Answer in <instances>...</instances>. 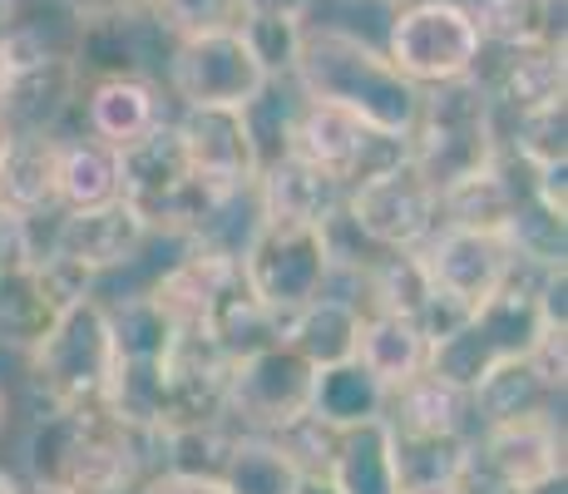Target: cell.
<instances>
[{"instance_id": "obj_1", "label": "cell", "mask_w": 568, "mask_h": 494, "mask_svg": "<svg viewBox=\"0 0 568 494\" xmlns=\"http://www.w3.org/2000/svg\"><path fill=\"white\" fill-rule=\"evenodd\" d=\"M163 441L109 405L50 411L26 441L30 485L50 494H134L159 470Z\"/></svg>"}, {"instance_id": "obj_2", "label": "cell", "mask_w": 568, "mask_h": 494, "mask_svg": "<svg viewBox=\"0 0 568 494\" xmlns=\"http://www.w3.org/2000/svg\"><path fill=\"white\" fill-rule=\"evenodd\" d=\"M292 84L302 99L346 109L381 134L410 139L415 114H420V90L406 74H396V64L381 54V46H371L346 26H316V20L302 26Z\"/></svg>"}, {"instance_id": "obj_3", "label": "cell", "mask_w": 568, "mask_h": 494, "mask_svg": "<svg viewBox=\"0 0 568 494\" xmlns=\"http://www.w3.org/2000/svg\"><path fill=\"white\" fill-rule=\"evenodd\" d=\"M544 278H549L544 268L515 262L505 288L489 296L485 306H475L460 326H450L440 342H430L425 371H435L440 381H450V386H460V391H475L495 366L529 356L534 336L544 332L539 302H534Z\"/></svg>"}, {"instance_id": "obj_4", "label": "cell", "mask_w": 568, "mask_h": 494, "mask_svg": "<svg viewBox=\"0 0 568 494\" xmlns=\"http://www.w3.org/2000/svg\"><path fill=\"white\" fill-rule=\"evenodd\" d=\"M499 109L489 84L475 74L450 84L420 90V114L410 129V163L435 193L450 189L455 179L485 169L499 153Z\"/></svg>"}, {"instance_id": "obj_5", "label": "cell", "mask_w": 568, "mask_h": 494, "mask_svg": "<svg viewBox=\"0 0 568 494\" xmlns=\"http://www.w3.org/2000/svg\"><path fill=\"white\" fill-rule=\"evenodd\" d=\"M30 361V386L50 411H80V405H104L109 381H114V332H109L104 296H80L70 312L54 322V332Z\"/></svg>"}, {"instance_id": "obj_6", "label": "cell", "mask_w": 568, "mask_h": 494, "mask_svg": "<svg viewBox=\"0 0 568 494\" xmlns=\"http://www.w3.org/2000/svg\"><path fill=\"white\" fill-rule=\"evenodd\" d=\"M119 198L144 218V228L154 238L163 233V238H179V243H189V238L199 233L207 208L217 203V198L193 179L173 119L159 124L149 139H139L134 149L119 153Z\"/></svg>"}, {"instance_id": "obj_7", "label": "cell", "mask_w": 568, "mask_h": 494, "mask_svg": "<svg viewBox=\"0 0 568 494\" xmlns=\"http://www.w3.org/2000/svg\"><path fill=\"white\" fill-rule=\"evenodd\" d=\"M381 54L415 90H435V84L475 74L485 60V40L465 0H406L390 10Z\"/></svg>"}, {"instance_id": "obj_8", "label": "cell", "mask_w": 568, "mask_h": 494, "mask_svg": "<svg viewBox=\"0 0 568 494\" xmlns=\"http://www.w3.org/2000/svg\"><path fill=\"white\" fill-rule=\"evenodd\" d=\"M247 292L287 326L307 302L332 292V248H326V228L302 223H272L262 218L257 233L247 238L243 258H237Z\"/></svg>"}, {"instance_id": "obj_9", "label": "cell", "mask_w": 568, "mask_h": 494, "mask_svg": "<svg viewBox=\"0 0 568 494\" xmlns=\"http://www.w3.org/2000/svg\"><path fill=\"white\" fill-rule=\"evenodd\" d=\"M287 153L312 163V169H322L342 189H356L362 179H376V173L406 163L410 139L381 134L366 119L346 114L336 104H322V99H297L292 124H287Z\"/></svg>"}, {"instance_id": "obj_10", "label": "cell", "mask_w": 568, "mask_h": 494, "mask_svg": "<svg viewBox=\"0 0 568 494\" xmlns=\"http://www.w3.org/2000/svg\"><path fill=\"white\" fill-rule=\"evenodd\" d=\"M564 475V421L559 415H524L469 431L465 494H529Z\"/></svg>"}, {"instance_id": "obj_11", "label": "cell", "mask_w": 568, "mask_h": 494, "mask_svg": "<svg viewBox=\"0 0 568 494\" xmlns=\"http://www.w3.org/2000/svg\"><path fill=\"white\" fill-rule=\"evenodd\" d=\"M163 64H169V90L179 109H247L272 84L243 30L173 40Z\"/></svg>"}, {"instance_id": "obj_12", "label": "cell", "mask_w": 568, "mask_h": 494, "mask_svg": "<svg viewBox=\"0 0 568 494\" xmlns=\"http://www.w3.org/2000/svg\"><path fill=\"white\" fill-rule=\"evenodd\" d=\"M316 366L302 361L287 342H272L253 356L233 361L227 376V421L243 435H282L312 411Z\"/></svg>"}, {"instance_id": "obj_13", "label": "cell", "mask_w": 568, "mask_h": 494, "mask_svg": "<svg viewBox=\"0 0 568 494\" xmlns=\"http://www.w3.org/2000/svg\"><path fill=\"white\" fill-rule=\"evenodd\" d=\"M342 218L352 223V233L376 252H415L440 228V193H435L430 183L420 179V169L406 159V163H396V169L346 189Z\"/></svg>"}, {"instance_id": "obj_14", "label": "cell", "mask_w": 568, "mask_h": 494, "mask_svg": "<svg viewBox=\"0 0 568 494\" xmlns=\"http://www.w3.org/2000/svg\"><path fill=\"white\" fill-rule=\"evenodd\" d=\"M227 376L233 361L223 356L207 336H183L159 366V391H154V431L179 435L199 431V425L227 421Z\"/></svg>"}, {"instance_id": "obj_15", "label": "cell", "mask_w": 568, "mask_h": 494, "mask_svg": "<svg viewBox=\"0 0 568 494\" xmlns=\"http://www.w3.org/2000/svg\"><path fill=\"white\" fill-rule=\"evenodd\" d=\"M415 252L430 272L435 296L465 316L505 288L519 262L505 233H469V228H435Z\"/></svg>"}, {"instance_id": "obj_16", "label": "cell", "mask_w": 568, "mask_h": 494, "mask_svg": "<svg viewBox=\"0 0 568 494\" xmlns=\"http://www.w3.org/2000/svg\"><path fill=\"white\" fill-rule=\"evenodd\" d=\"M90 292H94V282L84 272H74L70 262L40 252L36 262L0 278V342L16 351H36L54 332V322Z\"/></svg>"}, {"instance_id": "obj_17", "label": "cell", "mask_w": 568, "mask_h": 494, "mask_svg": "<svg viewBox=\"0 0 568 494\" xmlns=\"http://www.w3.org/2000/svg\"><path fill=\"white\" fill-rule=\"evenodd\" d=\"M173 129L183 139L193 179L213 198L247 193L262 173L257 139L247 124V109H179Z\"/></svg>"}, {"instance_id": "obj_18", "label": "cell", "mask_w": 568, "mask_h": 494, "mask_svg": "<svg viewBox=\"0 0 568 494\" xmlns=\"http://www.w3.org/2000/svg\"><path fill=\"white\" fill-rule=\"evenodd\" d=\"M149 228L124 198L104 208H84V213H54V233H50V258L70 262L84 278H104V272H119L144 252Z\"/></svg>"}, {"instance_id": "obj_19", "label": "cell", "mask_w": 568, "mask_h": 494, "mask_svg": "<svg viewBox=\"0 0 568 494\" xmlns=\"http://www.w3.org/2000/svg\"><path fill=\"white\" fill-rule=\"evenodd\" d=\"M534 193V169L499 149L485 169L440 189V228H469V233H509L515 213Z\"/></svg>"}, {"instance_id": "obj_20", "label": "cell", "mask_w": 568, "mask_h": 494, "mask_svg": "<svg viewBox=\"0 0 568 494\" xmlns=\"http://www.w3.org/2000/svg\"><path fill=\"white\" fill-rule=\"evenodd\" d=\"M84 109V134L100 139L104 149L124 153L139 139H149L159 124H169L163 109V90L149 74H114V80H90L80 90Z\"/></svg>"}, {"instance_id": "obj_21", "label": "cell", "mask_w": 568, "mask_h": 494, "mask_svg": "<svg viewBox=\"0 0 568 494\" xmlns=\"http://www.w3.org/2000/svg\"><path fill=\"white\" fill-rule=\"evenodd\" d=\"M80 70H74V54H45V60L26 64V70L6 74L0 80V119L16 129H40V134H60V119L80 104Z\"/></svg>"}, {"instance_id": "obj_22", "label": "cell", "mask_w": 568, "mask_h": 494, "mask_svg": "<svg viewBox=\"0 0 568 494\" xmlns=\"http://www.w3.org/2000/svg\"><path fill=\"white\" fill-rule=\"evenodd\" d=\"M0 208L26 223L60 213V134L16 129L0 153Z\"/></svg>"}, {"instance_id": "obj_23", "label": "cell", "mask_w": 568, "mask_h": 494, "mask_svg": "<svg viewBox=\"0 0 568 494\" xmlns=\"http://www.w3.org/2000/svg\"><path fill=\"white\" fill-rule=\"evenodd\" d=\"M253 189H257L262 218H272V223L326 228L332 218H342V208H346V189H342V183L326 179V173L312 169V163L292 159V153L262 163Z\"/></svg>"}, {"instance_id": "obj_24", "label": "cell", "mask_w": 568, "mask_h": 494, "mask_svg": "<svg viewBox=\"0 0 568 494\" xmlns=\"http://www.w3.org/2000/svg\"><path fill=\"white\" fill-rule=\"evenodd\" d=\"M233 272H237L233 258H213V252L189 248L154 282V288H149V296H154V306L173 322V332L203 336L207 316H213V306H217V296H223V288L233 282Z\"/></svg>"}, {"instance_id": "obj_25", "label": "cell", "mask_w": 568, "mask_h": 494, "mask_svg": "<svg viewBox=\"0 0 568 494\" xmlns=\"http://www.w3.org/2000/svg\"><path fill=\"white\" fill-rule=\"evenodd\" d=\"M499 74H485L479 80L489 84L499 114H529V109H549L564 104L568 94V64H564V40L559 46H534V50H499Z\"/></svg>"}, {"instance_id": "obj_26", "label": "cell", "mask_w": 568, "mask_h": 494, "mask_svg": "<svg viewBox=\"0 0 568 494\" xmlns=\"http://www.w3.org/2000/svg\"><path fill=\"white\" fill-rule=\"evenodd\" d=\"M381 421L396 435H469L475 405H469V391L440 381L435 371H420L400 391L386 395V415Z\"/></svg>"}, {"instance_id": "obj_27", "label": "cell", "mask_w": 568, "mask_h": 494, "mask_svg": "<svg viewBox=\"0 0 568 494\" xmlns=\"http://www.w3.org/2000/svg\"><path fill=\"white\" fill-rule=\"evenodd\" d=\"M366 312L342 292H322L316 302H307L297 316H287L282 326V342L297 351L302 361H312L316 371L342 366L356 356V336H362Z\"/></svg>"}, {"instance_id": "obj_28", "label": "cell", "mask_w": 568, "mask_h": 494, "mask_svg": "<svg viewBox=\"0 0 568 494\" xmlns=\"http://www.w3.org/2000/svg\"><path fill=\"white\" fill-rule=\"evenodd\" d=\"M425 356H430V336L420 332V322H410V316L371 312L362 322V336H356V356L352 361L390 395V391L406 386L410 376H420Z\"/></svg>"}, {"instance_id": "obj_29", "label": "cell", "mask_w": 568, "mask_h": 494, "mask_svg": "<svg viewBox=\"0 0 568 494\" xmlns=\"http://www.w3.org/2000/svg\"><path fill=\"white\" fill-rule=\"evenodd\" d=\"M390 431V425H386ZM469 460V435H396L390 431V470L396 494H440L455 490Z\"/></svg>"}, {"instance_id": "obj_30", "label": "cell", "mask_w": 568, "mask_h": 494, "mask_svg": "<svg viewBox=\"0 0 568 494\" xmlns=\"http://www.w3.org/2000/svg\"><path fill=\"white\" fill-rule=\"evenodd\" d=\"M469 10L485 50H534L564 40V0H479Z\"/></svg>"}, {"instance_id": "obj_31", "label": "cell", "mask_w": 568, "mask_h": 494, "mask_svg": "<svg viewBox=\"0 0 568 494\" xmlns=\"http://www.w3.org/2000/svg\"><path fill=\"white\" fill-rule=\"evenodd\" d=\"M326 485L336 494H396V470H390V431L386 421H366L342 431L336 455L326 465Z\"/></svg>"}, {"instance_id": "obj_32", "label": "cell", "mask_w": 568, "mask_h": 494, "mask_svg": "<svg viewBox=\"0 0 568 494\" xmlns=\"http://www.w3.org/2000/svg\"><path fill=\"white\" fill-rule=\"evenodd\" d=\"M119 198V153L100 139H60V213H84Z\"/></svg>"}, {"instance_id": "obj_33", "label": "cell", "mask_w": 568, "mask_h": 494, "mask_svg": "<svg viewBox=\"0 0 568 494\" xmlns=\"http://www.w3.org/2000/svg\"><path fill=\"white\" fill-rule=\"evenodd\" d=\"M554 395L539 376L529 371V361H505L495 366L475 391H469V405H475V425H499V421H524V415H554Z\"/></svg>"}, {"instance_id": "obj_34", "label": "cell", "mask_w": 568, "mask_h": 494, "mask_svg": "<svg viewBox=\"0 0 568 494\" xmlns=\"http://www.w3.org/2000/svg\"><path fill=\"white\" fill-rule=\"evenodd\" d=\"M312 415L326 421L332 431H352V425H366V421L386 415V391H381L356 361H342V366L316 371Z\"/></svg>"}, {"instance_id": "obj_35", "label": "cell", "mask_w": 568, "mask_h": 494, "mask_svg": "<svg viewBox=\"0 0 568 494\" xmlns=\"http://www.w3.org/2000/svg\"><path fill=\"white\" fill-rule=\"evenodd\" d=\"M302 470L287 460V450L267 435H243L237 431L233 450H227V465L217 475V485L227 494H297L302 490Z\"/></svg>"}, {"instance_id": "obj_36", "label": "cell", "mask_w": 568, "mask_h": 494, "mask_svg": "<svg viewBox=\"0 0 568 494\" xmlns=\"http://www.w3.org/2000/svg\"><path fill=\"white\" fill-rule=\"evenodd\" d=\"M104 312H109V332H114V356L129 361V366H154L179 342L173 322L159 312L149 292H134L124 302H104Z\"/></svg>"}, {"instance_id": "obj_37", "label": "cell", "mask_w": 568, "mask_h": 494, "mask_svg": "<svg viewBox=\"0 0 568 494\" xmlns=\"http://www.w3.org/2000/svg\"><path fill=\"white\" fill-rule=\"evenodd\" d=\"M499 149H509L519 163H529L534 173L554 169V163H568V104L515 114L509 129H499Z\"/></svg>"}, {"instance_id": "obj_38", "label": "cell", "mask_w": 568, "mask_h": 494, "mask_svg": "<svg viewBox=\"0 0 568 494\" xmlns=\"http://www.w3.org/2000/svg\"><path fill=\"white\" fill-rule=\"evenodd\" d=\"M505 238H509V248H515V258L529 262V268L559 272L568 262V218L554 213V208H544L534 193L515 213V223H509Z\"/></svg>"}, {"instance_id": "obj_39", "label": "cell", "mask_w": 568, "mask_h": 494, "mask_svg": "<svg viewBox=\"0 0 568 494\" xmlns=\"http://www.w3.org/2000/svg\"><path fill=\"white\" fill-rule=\"evenodd\" d=\"M154 26L169 40H193V36H223V30H243L247 10L243 0H154Z\"/></svg>"}, {"instance_id": "obj_40", "label": "cell", "mask_w": 568, "mask_h": 494, "mask_svg": "<svg viewBox=\"0 0 568 494\" xmlns=\"http://www.w3.org/2000/svg\"><path fill=\"white\" fill-rule=\"evenodd\" d=\"M282 450H287V460L302 470V475H326V465H332L336 455V441H342V431H332L326 421H316L307 411L297 425H287L282 435H272Z\"/></svg>"}, {"instance_id": "obj_41", "label": "cell", "mask_w": 568, "mask_h": 494, "mask_svg": "<svg viewBox=\"0 0 568 494\" xmlns=\"http://www.w3.org/2000/svg\"><path fill=\"white\" fill-rule=\"evenodd\" d=\"M524 361H529V371L554 395H564V386H568V332L564 326H544V332L534 336V346H529Z\"/></svg>"}, {"instance_id": "obj_42", "label": "cell", "mask_w": 568, "mask_h": 494, "mask_svg": "<svg viewBox=\"0 0 568 494\" xmlns=\"http://www.w3.org/2000/svg\"><path fill=\"white\" fill-rule=\"evenodd\" d=\"M40 248H36V223H26V218L6 213L0 208V278L16 268H26V262H36Z\"/></svg>"}, {"instance_id": "obj_43", "label": "cell", "mask_w": 568, "mask_h": 494, "mask_svg": "<svg viewBox=\"0 0 568 494\" xmlns=\"http://www.w3.org/2000/svg\"><path fill=\"white\" fill-rule=\"evenodd\" d=\"M134 494H227L217 480H203V475H179V470H154Z\"/></svg>"}, {"instance_id": "obj_44", "label": "cell", "mask_w": 568, "mask_h": 494, "mask_svg": "<svg viewBox=\"0 0 568 494\" xmlns=\"http://www.w3.org/2000/svg\"><path fill=\"white\" fill-rule=\"evenodd\" d=\"M316 6H322V0H243L247 16H262V20H297V26H307Z\"/></svg>"}, {"instance_id": "obj_45", "label": "cell", "mask_w": 568, "mask_h": 494, "mask_svg": "<svg viewBox=\"0 0 568 494\" xmlns=\"http://www.w3.org/2000/svg\"><path fill=\"white\" fill-rule=\"evenodd\" d=\"M297 494H336V490L326 485L322 475H307V480H302V490H297Z\"/></svg>"}, {"instance_id": "obj_46", "label": "cell", "mask_w": 568, "mask_h": 494, "mask_svg": "<svg viewBox=\"0 0 568 494\" xmlns=\"http://www.w3.org/2000/svg\"><path fill=\"white\" fill-rule=\"evenodd\" d=\"M6 425H10V395L0 386V435H6Z\"/></svg>"}, {"instance_id": "obj_47", "label": "cell", "mask_w": 568, "mask_h": 494, "mask_svg": "<svg viewBox=\"0 0 568 494\" xmlns=\"http://www.w3.org/2000/svg\"><path fill=\"white\" fill-rule=\"evenodd\" d=\"M16 490H20V480L10 470H0V494H16Z\"/></svg>"}, {"instance_id": "obj_48", "label": "cell", "mask_w": 568, "mask_h": 494, "mask_svg": "<svg viewBox=\"0 0 568 494\" xmlns=\"http://www.w3.org/2000/svg\"><path fill=\"white\" fill-rule=\"evenodd\" d=\"M568 485H564V475L559 480H549V485H539V490H529V494H564Z\"/></svg>"}, {"instance_id": "obj_49", "label": "cell", "mask_w": 568, "mask_h": 494, "mask_svg": "<svg viewBox=\"0 0 568 494\" xmlns=\"http://www.w3.org/2000/svg\"><path fill=\"white\" fill-rule=\"evenodd\" d=\"M6 139H10V124H6V119H0V153H6Z\"/></svg>"}, {"instance_id": "obj_50", "label": "cell", "mask_w": 568, "mask_h": 494, "mask_svg": "<svg viewBox=\"0 0 568 494\" xmlns=\"http://www.w3.org/2000/svg\"><path fill=\"white\" fill-rule=\"evenodd\" d=\"M129 6H134V10H154V0H129Z\"/></svg>"}, {"instance_id": "obj_51", "label": "cell", "mask_w": 568, "mask_h": 494, "mask_svg": "<svg viewBox=\"0 0 568 494\" xmlns=\"http://www.w3.org/2000/svg\"><path fill=\"white\" fill-rule=\"evenodd\" d=\"M440 494H465V490H460V485H455V490H440Z\"/></svg>"}, {"instance_id": "obj_52", "label": "cell", "mask_w": 568, "mask_h": 494, "mask_svg": "<svg viewBox=\"0 0 568 494\" xmlns=\"http://www.w3.org/2000/svg\"><path fill=\"white\" fill-rule=\"evenodd\" d=\"M16 494H26V485H20V490H16Z\"/></svg>"}]
</instances>
